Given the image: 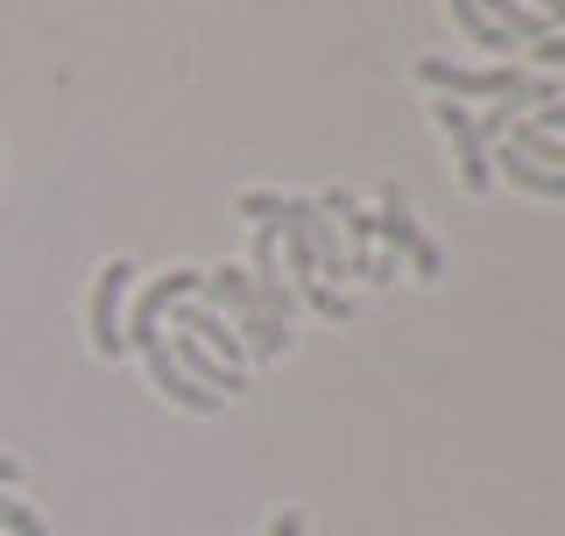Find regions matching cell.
<instances>
[{"label":"cell","mask_w":565,"mask_h":536,"mask_svg":"<svg viewBox=\"0 0 565 536\" xmlns=\"http://www.w3.org/2000/svg\"><path fill=\"white\" fill-rule=\"evenodd\" d=\"M523 120H530V128H544V135H558V141H565V106H558V99H544L537 114H523Z\"/></svg>","instance_id":"4fadbf2b"},{"label":"cell","mask_w":565,"mask_h":536,"mask_svg":"<svg viewBox=\"0 0 565 536\" xmlns=\"http://www.w3.org/2000/svg\"><path fill=\"white\" fill-rule=\"evenodd\" d=\"M446 8H452V22H459V35H467L473 50H509V35L481 14V0H446Z\"/></svg>","instance_id":"ba28073f"},{"label":"cell","mask_w":565,"mask_h":536,"mask_svg":"<svg viewBox=\"0 0 565 536\" xmlns=\"http://www.w3.org/2000/svg\"><path fill=\"white\" fill-rule=\"evenodd\" d=\"M438 268H446V255H438V240H431V234H417V247H411V276L438 282Z\"/></svg>","instance_id":"8fae6325"},{"label":"cell","mask_w":565,"mask_h":536,"mask_svg":"<svg viewBox=\"0 0 565 536\" xmlns=\"http://www.w3.org/2000/svg\"><path fill=\"white\" fill-rule=\"evenodd\" d=\"M199 282H205V268H170V276H156L149 290H141V303H135V318H128V332H120V339H128L135 353L156 346V339H163V332H156V325H163V311H170V303H184V297H199Z\"/></svg>","instance_id":"3957f363"},{"label":"cell","mask_w":565,"mask_h":536,"mask_svg":"<svg viewBox=\"0 0 565 536\" xmlns=\"http://www.w3.org/2000/svg\"><path fill=\"white\" fill-rule=\"evenodd\" d=\"M141 361H149V382L163 388V396H170L177 409H191V417H220V409H226L220 396H205V388H199L184 367L170 361V346H163V339H156V346H141Z\"/></svg>","instance_id":"8992f818"},{"label":"cell","mask_w":565,"mask_h":536,"mask_svg":"<svg viewBox=\"0 0 565 536\" xmlns=\"http://www.w3.org/2000/svg\"><path fill=\"white\" fill-rule=\"evenodd\" d=\"M431 120H438V135L452 141L459 184H467V191H488L494 184V163H488V141L473 135V114H467V106H452V99H431Z\"/></svg>","instance_id":"277c9868"},{"label":"cell","mask_w":565,"mask_h":536,"mask_svg":"<svg viewBox=\"0 0 565 536\" xmlns=\"http://www.w3.org/2000/svg\"><path fill=\"white\" fill-rule=\"evenodd\" d=\"M128 282H135V261H106L99 282H93V303H85V332H93V353L99 361H120L128 339H120V303H128Z\"/></svg>","instance_id":"7a4b0ae2"},{"label":"cell","mask_w":565,"mask_h":536,"mask_svg":"<svg viewBox=\"0 0 565 536\" xmlns=\"http://www.w3.org/2000/svg\"><path fill=\"white\" fill-rule=\"evenodd\" d=\"M269 536H305V515H297V508H282L276 523H269Z\"/></svg>","instance_id":"5bb4252c"},{"label":"cell","mask_w":565,"mask_h":536,"mask_svg":"<svg viewBox=\"0 0 565 536\" xmlns=\"http://www.w3.org/2000/svg\"><path fill=\"white\" fill-rule=\"evenodd\" d=\"M297 290H305V303H311L318 318H332V325H347V318H353V303L332 290V282H318V276H311V282H297Z\"/></svg>","instance_id":"30bf717a"},{"label":"cell","mask_w":565,"mask_h":536,"mask_svg":"<svg viewBox=\"0 0 565 536\" xmlns=\"http://www.w3.org/2000/svg\"><path fill=\"white\" fill-rule=\"evenodd\" d=\"M0 487H22V459H8V452H0Z\"/></svg>","instance_id":"9a60e30c"},{"label":"cell","mask_w":565,"mask_h":536,"mask_svg":"<svg viewBox=\"0 0 565 536\" xmlns=\"http://www.w3.org/2000/svg\"><path fill=\"white\" fill-rule=\"evenodd\" d=\"M0 529H8V536H50V523H43V515H35L29 502H14L8 487H0Z\"/></svg>","instance_id":"9c48e42d"},{"label":"cell","mask_w":565,"mask_h":536,"mask_svg":"<svg viewBox=\"0 0 565 536\" xmlns=\"http://www.w3.org/2000/svg\"><path fill=\"white\" fill-rule=\"evenodd\" d=\"M530 57H537L544 71H565V29H552L544 43H530Z\"/></svg>","instance_id":"7c38bea8"},{"label":"cell","mask_w":565,"mask_h":536,"mask_svg":"<svg viewBox=\"0 0 565 536\" xmlns=\"http://www.w3.org/2000/svg\"><path fill=\"white\" fill-rule=\"evenodd\" d=\"M417 78L431 85L438 99H509V93H523V71H516V64H452V57H424Z\"/></svg>","instance_id":"6da1fadb"},{"label":"cell","mask_w":565,"mask_h":536,"mask_svg":"<svg viewBox=\"0 0 565 536\" xmlns=\"http://www.w3.org/2000/svg\"><path fill=\"white\" fill-rule=\"evenodd\" d=\"M163 346H170V361L184 367L191 382L205 388V396H220V403H226V396H241V388H247V374H241V367H226V361H212V353H205V346H199L191 332H170Z\"/></svg>","instance_id":"5b68a950"},{"label":"cell","mask_w":565,"mask_h":536,"mask_svg":"<svg viewBox=\"0 0 565 536\" xmlns=\"http://www.w3.org/2000/svg\"><path fill=\"white\" fill-rule=\"evenodd\" d=\"M502 176H509V184H516V191H530V199H565V176L537 170V163H523V156L509 149V141H502Z\"/></svg>","instance_id":"52a82bcc"}]
</instances>
